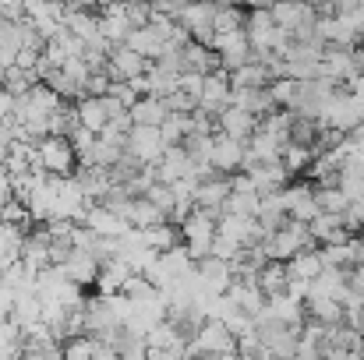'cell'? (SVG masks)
<instances>
[{"instance_id": "cell-15", "label": "cell", "mask_w": 364, "mask_h": 360, "mask_svg": "<svg viewBox=\"0 0 364 360\" xmlns=\"http://www.w3.org/2000/svg\"><path fill=\"white\" fill-rule=\"evenodd\" d=\"M227 198H230V177H209V180H202L198 184V191H195V209H202V212H223V205H227Z\"/></svg>"}, {"instance_id": "cell-22", "label": "cell", "mask_w": 364, "mask_h": 360, "mask_svg": "<svg viewBox=\"0 0 364 360\" xmlns=\"http://www.w3.org/2000/svg\"><path fill=\"white\" fill-rule=\"evenodd\" d=\"M124 46H127V50H134V53H138L141 60H149V64H156V60L166 53V43H163V39H159V36H156L149 25L134 28V32L127 36V43H124Z\"/></svg>"}, {"instance_id": "cell-29", "label": "cell", "mask_w": 364, "mask_h": 360, "mask_svg": "<svg viewBox=\"0 0 364 360\" xmlns=\"http://www.w3.org/2000/svg\"><path fill=\"white\" fill-rule=\"evenodd\" d=\"M283 170L294 177V173H308L311 170V163H315V152L308 148V145H297V141H290L287 148H283Z\"/></svg>"}, {"instance_id": "cell-1", "label": "cell", "mask_w": 364, "mask_h": 360, "mask_svg": "<svg viewBox=\"0 0 364 360\" xmlns=\"http://www.w3.org/2000/svg\"><path fill=\"white\" fill-rule=\"evenodd\" d=\"M223 354H237V336L220 318H209L195 336H188V360L223 357Z\"/></svg>"}, {"instance_id": "cell-24", "label": "cell", "mask_w": 364, "mask_h": 360, "mask_svg": "<svg viewBox=\"0 0 364 360\" xmlns=\"http://www.w3.org/2000/svg\"><path fill=\"white\" fill-rule=\"evenodd\" d=\"M170 117L166 103L156 99V96H141L134 107H131V124L134 127H163V120Z\"/></svg>"}, {"instance_id": "cell-31", "label": "cell", "mask_w": 364, "mask_h": 360, "mask_svg": "<svg viewBox=\"0 0 364 360\" xmlns=\"http://www.w3.org/2000/svg\"><path fill=\"white\" fill-rule=\"evenodd\" d=\"M145 244H149V251H156V254L173 251V247H177V227H173V223H163V227H156V230H145Z\"/></svg>"}, {"instance_id": "cell-37", "label": "cell", "mask_w": 364, "mask_h": 360, "mask_svg": "<svg viewBox=\"0 0 364 360\" xmlns=\"http://www.w3.org/2000/svg\"><path fill=\"white\" fill-rule=\"evenodd\" d=\"M107 96H110V99H117V103H121L124 110H131V107H134V103H138V92H134V89H131V85H127V82H114V85H110V92H107Z\"/></svg>"}, {"instance_id": "cell-34", "label": "cell", "mask_w": 364, "mask_h": 360, "mask_svg": "<svg viewBox=\"0 0 364 360\" xmlns=\"http://www.w3.org/2000/svg\"><path fill=\"white\" fill-rule=\"evenodd\" d=\"M117 357L121 360H149V339L124 332L121 343H117Z\"/></svg>"}, {"instance_id": "cell-21", "label": "cell", "mask_w": 364, "mask_h": 360, "mask_svg": "<svg viewBox=\"0 0 364 360\" xmlns=\"http://www.w3.org/2000/svg\"><path fill=\"white\" fill-rule=\"evenodd\" d=\"M308 230H311L315 244H322V247H333V244H347V240H350L347 237V234H350V230H347V219H343V216H333V212H322Z\"/></svg>"}, {"instance_id": "cell-11", "label": "cell", "mask_w": 364, "mask_h": 360, "mask_svg": "<svg viewBox=\"0 0 364 360\" xmlns=\"http://www.w3.org/2000/svg\"><path fill=\"white\" fill-rule=\"evenodd\" d=\"M149 60H141L134 50H127V46H114V53H110V60H107V75H110V82H138V78H145L149 75Z\"/></svg>"}, {"instance_id": "cell-9", "label": "cell", "mask_w": 364, "mask_h": 360, "mask_svg": "<svg viewBox=\"0 0 364 360\" xmlns=\"http://www.w3.org/2000/svg\"><path fill=\"white\" fill-rule=\"evenodd\" d=\"M354 75H358V50L326 46V53H322V75L318 78H326L333 85H347Z\"/></svg>"}, {"instance_id": "cell-32", "label": "cell", "mask_w": 364, "mask_h": 360, "mask_svg": "<svg viewBox=\"0 0 364 360\" xmlns=\"http://www.w3.org/2000/svg\"><path fill=\"white\" fill-rule=\"evenodd\" d=\"M60 347H64V360H96V354H100L96 336H78V339H68Z\"/></svg>"}, {"instance_id": "cell-5", "label": "cell", "mask_w": 364, "mask_h": 360, "mask_svg": "<svg viewBox=\"0 0 364 360\" xmlns=\"http://www.w3.org/2000/svg\"><path fill=\"white\" fill-rule=\"evenodd\" d=\"M216 11H220V4H184V11H181L177 21L188 28L191 43L213 50V39H216Z\"/></svg>"}, {"instance_id": "cell-39", "label": "cell", "mask_w": 364, "mask_h": 360, "mask_svg": "<svg viewBox=\"0 0 364 360\" xmlns=\"http://www.w3.org/2000/svg\"><path fill=\"white\" fill-rule=\"evenodd\" d=\"M14 198V180H11V170L0 163V202H11Z\"/></svg>"}, {"instance_id": "cell-27", "label": "cell", "mask_w": 364, "mask_h": 360, "mask_svg": "<svg viewBox=\"0 0 364 360\" xmlns=\"http://www.w3.org/2000/svg\"><path fill=\"white\" fill-rule=\"evenodd\" d=\"M258 286H262L265 297H279V293H287V286H290V272H287V265H283V261H269V265L258 272Z\"/></svg>"}, {"instance_id": "cell-14", "label": "cell", "mask_w": 364, "mask_h": 360, "mask_svg": "<svg viewBox=\"0 0 364 360\" xmlns=\"http://www.w3.org/2000/svg\"><path fill=\"white\" fill-rule=\"evenodd\" d=\"M244 156H247V145L234 141L227 134H216V148H213V170L220 177H234L244 166Z\"/></svg>"}, {"instance_id": "cell-30", "label": "cell", "mask_w": 364, "mask_h": 360, "mask_svg": "<svg viewBox=\"0 0 364 360\" xmlns=\"http://www.w3.org/2000/svg\"><path fill=\"white\" fill-rule=\"evenodd\" d=\"M269 96H272V103H276L279 110H294L297 99H301V82H294V78H279V82L269 85Z\"/></svg>"}, {"instance_id": "cell-13", "label": "cell", "mask_w": 364, "mask_h": 360, "mask_svg": "<svg viewBox=\"0 0 364 360\" xmlns=\"http://www.w3.org/2000/svg\"><path fill=\"white\" fill-rule=\"evenodd\" d=\"M96 18H100V36H103L110 46H124L127 36L134 32V25H131V18H127V4H124V7H100Z\"/></svg>"}, {"instance_id": "cell-16", "label": "cell", "mask_w": 364, "mask_h": 360, "mask_svg": "<svg viewBox=\"0 0 364 360\" xmlns=\"http://www.w3.org/2000/svg\"><path fill=\"white\" fill-rule=\"evenodd\" d=\"M121 219L131 227V230H156V227H163V223H170L149 198H131L127 205H124Z\"/></svg>"}, {"instance_id": "cell-10", "label": "cell", "mask_w": 364, "mask_h": 360, "mask_svg": "<svg viewBox=\"0 0 364 360\" xmlns=\"http://www.w3.org/2000/svg\"><path fill=\"white\" fill-rule=\"evenodd\" d=\"M198 283L205 297H227V290L234 286V265L220 258H205L198 261Z\"/></svg>"}, {"instance_id": "cell-23", "label": "cell", "mask_w": 364, "mask_h": 360, "mask_svg": "<svg viewBox=\"0 0 364 360\" xmlns=\"http://www.w3.org/2000/svg\"><path fill=\"white\" fill-rule=\"evenodd\" d=\"M287 272H290V283H315V279L326 272L318 247H311V251H304V254L290 258V261H287Z\"/></svg>"}, {"instance_id": "cell-3", "label": "cell", "mask_w": 364, "mask_h": 360, "mask_svg": "<svg viewBox=\"0 0 364 360\" xmlns=\"http://www.w3.org/2000/svg\"><path fill=\"white\" fill-rule=\"evenodd\" d=\"M39 156V170L50 177H75L78 173V152L68 138H43L36 145Z\"/></svg>"}, {"instance_id": "cell-4", "label": "cell", "mask_w": 364, "mask_h": 360, "mask_svg": "<svg viewBox=\"0 0 364 360\" xmlns=\"http://www.w3.org/2000/svg\"><path fill=\"white\" fill-rule=\"evenodd\" d=\"M279 198H283V209H287V216L294 223L311 227L322 216V209H318V187L315 184H287L279 191Z\"/></svg>"}, {"instance_id": "cell-20", "label": "cell", "mask_w": 364, "mask_h": 360, "mask_svg": "<svg viewBox=\"0 0 364 360\" xmlns=\"http://www.w3.org/2000/svg\"><path fill=\"white\" fill-rule=\"evenodd\" d=\"M75 114H78V127H85V131H92L96 138L107 131V124H110V114H107V99H96V96H85V99H78L75 103Z\"/></svg>"}, {"instance_id": "cell-26", "label": "cell", "mask_w": 364, "mask_h": 360, "mask_svg": "<svg viewBox=\"0 0 364 360\" xmlns=\"http://www.w3.org/2000/svg\"><path fill=\"white\" fill-rule=\"evenodd\" d=\"M230 85H234V89H244V92H251V89H269L272 78H269L265 64L251 60V64H244V67H237V71L230 75Z\"/></svg>"}, {"instance_id": "cell-38", "label": "cell", "mask_w": 364, "mask_h": 360, "mask_svg": "<svg viewBox=\"0 0 364 360\" xmlns=\"http://www.w3.org/2000/svg\"><path fill=\"white\" fill-rule=\"evenodd\" d=\"M347 230H358V227H364V198H358L350 209H347Z\"/></svg>"}, {"instance_id": "cell-33", "label": "cell", "mask_w": 364, "mask_h": 360, "mask_svg": "<svg viewBox=\"0 0 364 360\" xmlns=\"http://www.w3.org/2000/svg\"><path fill=\"white\" fill-rule=\"evenodd\" d=\"M318 209H322V212H333V216H347L350 198L340 191V184H336V187H318Z\"/></svg>"}, {"instance_id": "cell-36", "label": "cell", "mask_w": 364, "mask_h": 360, "mask_svg": "<svg viewBox=\"0 0 364 360\" xmlns=\"http://www.w3.org/2000/svg\"><path fill=\"white\" fill-rule=\"evenodd\" d=\"M181 92H188L191 99H198V103H202V92H205V75L184 71V75H181Z\"/></svg>"}, {"instance_id": "cell-12", "label": "cell", "mask_w": 364, "mask_h": 360, "mask_svg": "<svg viewBox=\"0 0 364 360\" xmlns=\"http://www.w3.org/2000/svg\"><path fill=\"white\" fill-rule=\"evenodd\" d=\"M82 227H89L100 240H121V237L131 234V227L124 223L117 212H110L107 205H89V212H85Z\"/></svg>"}, {"instance_id": "cell-19", "label": "cell", "mask_w": 364, "mask_h": 360, "mask_svg": "<svg viewBox=\"0 0 364 360\" xmlns=\"http://www.w3.org/2000/svg\"><path fill=\"white\" fill-rule=\"evenodd\" d=\"M216 127H220V134H227V138H234V141H251V134L258 131V120L251 117V114H244L237 107H227L220 120H216Z\"/></svg>"}, {"instance_id": "cell-35", "label": "cell", "mask_w": 364, "mask_h": 360, "mask_svg": "<svg viewBox=\"0 0 364 360\" xmlns=\"http://www.w3.org/2000/svg\"><path fill=\"white\" fill-rule=\"evenodd\" d=\"M340 191L350 198V205L364 198V170H343L340 173Z\"/></svg>"}, {"instance_id": "cell-6", "label": "cell", "mask_w": 364, "mask_h": 360, "mask_svg": "<svg viewBox=\"0 0 364 360\" xmlns=\"http://www.w3.org/2000/svg\"><path fill=\"white\" fill-rule=\"evenodd\" d=\"M244 32H247V43H251V50H255L258 57H262V53H276L279 25H276V18H272V7H251Z\"/></svg>"}, {"instance_id": "cell-2", "label": "cell", "mask_w": 364, "mask_h": 360, "mask_svg": "<svg viewBox=\"0 0 364 360\" xmlns=\"http://www.w3.org/2000/svg\"><path fill=\"white\" fill-rule=\"evenodd\" d=\"M265 244V254H269V261H290V258H297V254H304V251H311V244H315V237H311V230L304 227V223H287V227H279L272 237L262 240Z\"/></svg>"}, {"instance_id": "cell-18", "label": "cell", "mask_w": 364, "mask_h": 360, "mask_svg": "<svg viewBox=\"0 0 364 360\" xmlns=\"http://www.w3.org/2000/svg\"><path fill=\"white\" fill-rule=\"evenodd\" d=\"M227 300L234 304V307H241L244 315H251V318H258L262 311H265V293H262V286L258 283H241V279H234V286L227 290Z\"/></svg>"}, {"instance_id": "cell-7", "label": "cell", "mask_w": 364, "mask_h": 360, "mask_svg": "<svg viewBox=\"0 0 364 360\" xmlns=\"http://www.w3.org/2000/svg\"><path fill=\"white\" fill-rule=\"evenodd\" d=\"M124 152H127L138 166H159V159L166 156V141H163L159 127H131Z\"/></svg>"}, {"instance_id": "cell-25", "label": "cell", "mask_w": 364, "mask_h": 360, "mask_svg": "<svg viewBox=\"0 0 364 360\" xmlns=\"http://www.w3.org/2000/svg\"><path fill=\"white\" fill-rule=\"evenodd\" d=\"M283 148H287V141H279V138H272V134H265V131H255L251 141H247V152H251L258 163H279V159H283Z\"/></svg>"}, {"instance_id": "cell-8", "label": "cell", "mask_w": 364, "mask_h": 360, "mask_svg": "<svg viewBox=\"0 0 364 360\" xmlns=\"http://www.w3.org/2000/svg\"><path fill=\"white\" fill-rule=\"evenodd\" d=\"M78 290H85V286H96V279H100V258L92 254V251H68V258L57 265Z\"/></svg>"}, {"instance_id": "cell-28", "label": "cell", "mask_w": 364, "mask_h": 360, "mask_svg": "<svg viewBox=\"0 0 364 360\" xmlns=\"http://www.w3.org/2000/svg\"><path fill=\"white\" fill-rule=\"evenodd\" d=\"M318 254H322V265L326 268H350V265H358V247H354V240H347V244H333V247H318Z\"/></svg>"}, {"instance_id": "cell-40", "label": "cell", "mask_w": 364, "mask_h": 360, "mask_svg": "<svg viewBox=\"0 0 364 360\" xmlns=\"http://www.w3.org/2000/svg\"><path fill=\"white\" fill-rule=\"evenodd\" d=\"M358 43H361V50H358V53H361V57H364V32H361V39H358Z\"/></svg>"}, {"instance_id": "cell-17", "label": "cell", "mask_w": 364, "mask_h": 360, "mask_svg": "<svg viewBox=\"0 0 364 360\" xmlns=\"http://www.w3.org/2000/svg\"><path fill=\"white\" fill-rule=\"evenodd\" d=\"M131 265L124 261V258H114V261H107L103 268H100V279H96V293L100 297H121L124 286L131 283Z\"/></svg>"}]
</instances>
